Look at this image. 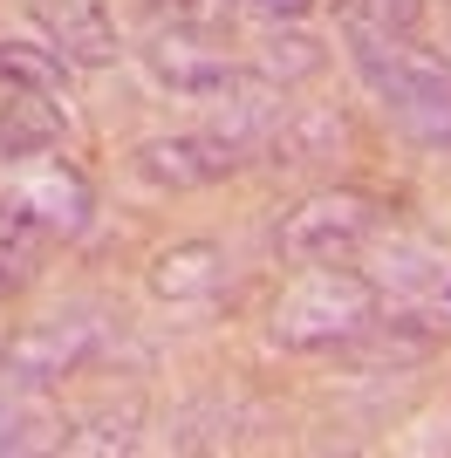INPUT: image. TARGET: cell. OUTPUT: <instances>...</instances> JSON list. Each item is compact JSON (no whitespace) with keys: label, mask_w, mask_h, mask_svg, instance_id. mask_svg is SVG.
I'll return each mask as SVG.
<instances>
[{"label":"cell","mask_w":451,"mask_h":458,"mask_svg":"<svg viewBox=\"0 0 451 458\" xmlns=\"http://www.w3.org/2000/svg\"><path fill=\"white\" fill-rule=\"evenodd\" d=\"M0 206L21 212V219H35L41 233H75L89 219V185L75 165H62V151L48 137L35 144H0Z\"/></svg>","instance_id":"6da1fadb"},{"label":"cell","mask_w":451,"mask_h":458,"mask_svg":"<svg viewBox=\"0 0 451 458\" xmlns=\"http://www.w3.org/2000/svg\"><path fill=\"white\" fill-rule=\"evenodd\" d=\"M287 226H321V240H308L294 260H308V267H349V247L370 233V212H356V199H321V206H301Z\"/></svg>","instance_id":"7a4b0ae2"},{"label":"cell","mask_w":451,"mask_h":458,"mask_svg":"<svg viewBox=\"0 0 451 458\" xmlns=\"http://www.w3.org/2000/svg\"><path fill=\"white\" fill-rule=\"evenodd\" d=\"M41 21L62 35V48H75L82 62L110 55V21H103V0H41Z\"/></svg>","instance_id":"3957f363"},{"label":"cell","mask_w":451,"mask_h":458,"mask_svg":"<svg viewBox=\"0 0 451 458\" xmlns=\"http://www.w3.org/2000/svg\"><path fill=\"white\" fill-rule=\"evenodd\" d=\"M55 233H41L35 219H21V212L0 206V281H28L41 267V253H48Z\"/></svg>","instance_id":"277c9868"}]
</instances>
